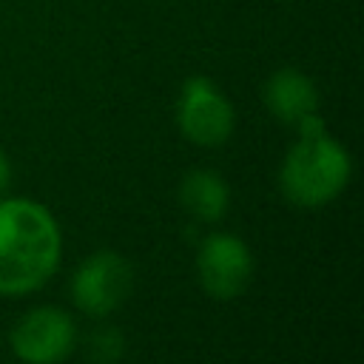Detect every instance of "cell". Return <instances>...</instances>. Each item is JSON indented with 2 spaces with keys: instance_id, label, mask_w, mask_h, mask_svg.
<instances>
[{
  "instance_id": "cell-1",
  "label": "cell",
  "mask_w": 364,
  "mask_h": 364,
  "mask_svg": "<svg viewBox=\"0 0 364 364\" xmlns=\"http://www.w3.org/2000/svg\"><path fill=\"white\" fill-rule=\"evenodd\" d=\"M60 256L63 233L46 205L26 196L0 199V296L40 290Z\"/></svg>"
},
{
  "instance_id": "cell-2",
  "label": "cell",
  "mask_w": 364,
  "mask_h": 364,
  "mask_svg": "<svg viewBox=\"0 0 364 364\" xmlns=\"http://www.w3.org/2000/svg\"><path fill=\"white\" fill-rule=\"evenodd\" d=\"M296 128L299 139L287 148L279 168L282 196L296 208H324L350 185V151L327 134L318 111L304 117Z\"/></svg>"
},
{
  "instance_id": "cell-3",
  "label": "cell",
  "mask_w": 364,
  "mask_h": 364,
  "mask_svg": "<svg viewBox=\"0 0 364 364\" xmlns=\"http://www.w3.org/2000/svg\"><path fill=\"white\" fill-rule=\"evenodd\" d=\"M176 125L188 142L199 148H219L236 128V111L213 80L196 74L188 77L179 88Z\"/></svg>"
},
{
  "instance_id": "cell-4",
  "label": "cell",
  "mask_w": 364,
  "mask_h": 364,
  "mask_svg": "<svg viewBox=\"0 0 364 364\" xmlns=\"http://www.w3.org/2000/svg\"><path fill=\"white\" fill-rule=\"evenodd\" d=\"M134 287V267L117 250H94L71 273V301L91 318L111 316Z\"/></svg>"
},
{
  "instance_id": "cell-5",
  "label": "cell",
  "mask_w": 364,
  "mask_h": 364,
  "mask_svg": "<svg viewBox=\"0 0 364 364\" xmlns=\"http://www.w3.org/2000/svg\"><path fill=\"white\" fill-rule=\"evenodd\" d=\"M9 347L23 364H60L77 347V324L63 307L40 304L14 321Z\"/></svg>"
},
{
  "instance_id": "cell-6",
  "label": "cell",
  "mask_w": 364,
  "mask_h": 364,
  "mask_svg": "<svg viewBox=\"0 0 364 364\" xmlns=\"http://www.w3.org/2000/svg\"><path fill=\"white\" fill-rule=\"evenodd\" d=\"M196 279L199 287L216 301L242 296L253 279V253L247 242L225 230L208 233L196 250Z\"/></svg>"
},
{
  "instance_id": "cell-7",
  "label": "cell",
  "mask_w": 364,
  "mask_h": 364,
  "mask_svg": "<svg viewBox=\"0 0 364 364\" xmlns=\"http://www.w3.org/2000/svg\"><path fill=\"white\" fill-rule=\"evenodd\" d=\"M264 108L284 125H299L304 117L318 111V88L299 68H279L262 88Z\"/></svg>"
},
{
  "instance_id": "cell-8",
  "label": "cell",
  "mask_w": 364,
  "mask_h": 364,
  "mask_svg": "<svg viewBox=\"0 0 364 364\" xmlns=\"http://www.w3.org/2000/svg\"><path fill=\"white\" fill-rule=\"evenodd\" d=\"M179 205L196 222L213 225V222L225 219V213L230 208V188L222 173H216L210 168H193L179 182Z\"/></svg>"
},
{
  "instance_id": "cell-9",
  "label": "cell",
  "mask_w": 364,
  "mask_h": 364,
  "mask_svg": "<svg viewBox=\"0 0 364 364\" xmlns=\"http://www.w3.org/2000/svg\"><path fill=\"white\" fill-rule=\"evenodd\" d=\"M85 350H88V358L94 364H117L125 353V336H122L119 327L102 324V327L91 330Z\"/></svg>"
},
{
  "instance_id": "cell-10",
  "label": "cell",
  "mask_w": 364,
  "mask_h": 364,
  "mask_svg": "<svg viewBox=\"0 0 364 364\" xmlns=\"http://www.w3.org/2000/svg\"><path fill=\"white\" fill-rule=\"evenodd\" d=\"M9 182H11V162H9L6 151L0 148V193L9 188Z\"/></svg>"
}]
</instances>
